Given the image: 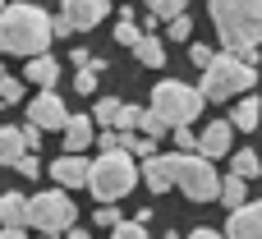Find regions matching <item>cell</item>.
I'll return each instance as SVG.
<instances>
[{
  "mask_svg": "<svg viewBox=\"0 0 262 239\" xmlns=\"http://www.w3.org/2000/svg\"><path fill=\"white\" fill-rule=\"evenodd\" d=\"M207 14H212L226 51H235L244 60L258 55V46H262V0H212Z\"/></svg>",
  "mask_w": 262,
  "mask_h": 239,
  "instance_id": "obj_2",
  "label": "cell"
},
{
  "mask_svg": "<svg viewBox=\"0 0 262 239\" xmlns=\"http://www.w3.org/2000/svg\"><path fill=\"white\" fill-rule=\"evenodd\" d=\"M0 226H32V198L18 189L0 193Z\"/></svg>",
  "mask_w": 262,
  "mask_h": 239,
  "instance_id": "obj_14",
  "label": "cell"
},
{
  "mask_svg": "<svg viewBox=\"0 0 262 239\" xmlns=\"http://www.w3.org/2000/svg\"><path fill=\"white\" fill-rule=\"evenodd\" d=\"M189 37H193V18L189 14H175L170 18V41H189Z\"/></svg>",
  "mask_w": 262,
  "mask_h": 239,
  "instance_id": "obj_31",
  "label": "cell"
},
{
  "mask_svg": "<svg viewBox=\"0 0 262 239\" xmlns=\"http://www.w3.org/2000/svg\"><path fill=\"white\" fill-rule=\"evenodd\" d=\"M226 239H262V198H258V203H239V207H230Z\"/></svg>",
  "mask_w": 262,
  "mask_h": 239,
  "instance_id": "obj_10",
  "label": "cell"
},
{
  "mask_svg": "<svg viewBox=\"0 0 262 239\" xmlns=\"http://www.w3.org/2000/svg\"><path fill=\"white\" fill-rule=\"evenodd\" d=\"M41 134H46V129H41V124H32V120H28V124H23V143H28V147H32V152H37V147H41Z\"/></svg>",
  "mask_w": 262,
  "mask_h": 239,
  "instance_id": "obj_36",
  "label": "cell"
},
{
  "mask_svg": "<svg viewBox=\"0 0 262 239\" xmlns=\"http://www.w3.org/2000/svg\"><path fill=\"white\" fill-rule=\"evenodd\" d=\"M64 239H92V235H83V230H74V226H69V230H64Z\"/></svg>",
  "mask_w": 262,
  "mask_h": 239,
  "instance_id": "obj_40",
  "label": "cell"
},
{
  "mask_svg": "<svg viewBox=\"0 0 262 239\" xmlns=\"http://www.w3.org/2000/svg\"><path fill=\"white\" fill-rule=\"evenodd\" d=\"M138 37H143V28H138V18H134V14H124V18L115 23V41H120V46H134Z\"/></svg>",
  "mask_w": 262,
  "mask_h": 239,
  "instance_id": "obj_22",
  "label": "cell"
},
{
  "mask_svg": "<svg viewBox=\"0 0 262 239\" xmlns=\"http://www.w3.org/2000/svg\"><path fill=\"white\" fill-rule=\"evenodd\" d=\"M92 124H97L92 115H74V120L60 129V134H64V152H88V147H92V138H97V134H92Z\"/></svg>",
  "mask_w": 262,
  "mask_h": 239,
  "instance_id": "obj_16",
  "label": "cell"
},
{
  "mask_svg": "<svg viewBox=\"0 0 262 239\" xmlns=\"http://www.w3.org/2000/svg\"><path fill=\"white\" fill-rule=\"evenodd\" d=\"M147 9H152L157 18H175V14L189 9V0H147Z\"/></svg>",
  "mask_w": 262,
  "mask_h": 239,
  "instance_id": "obj_28",
  "label": "cell"
},
{
  "mask_svg": "<svg viewBox=\"0 0 262 239\" xmlns=\"http://www.w3.org/2000/svg\"><path fill=\"white\" fill-rule=\"evenodd\" d=\"M64 18L74 23V32H92L106 18V0H64Z\"/></svg>",
  "mask_w": 262,
  "mask_h": 239,
  "instance_id": "obj_13",
  "label": "cell"
},
{
  "mask_svg": "<svg viewBox=\"0 0 262 239\" xmlns=\"http://www.w3.org/2000/svg\"><path fill=\"white\" fill-rule=\"evenodd\" d=\"M101 69H106V60H92V64H78V74H74V92L92 97V92H97V78H101Z\"/></svg>",
  "mask_w": 262,
  "mask_h": 239,
  "instance_id": "obj_20",
  "label": "cell"
},
{
  "mask_svg": "<svg viewBox=\"0 0 262 239\" xmlns=\"http://www.w3.org/2000/svg\"><path fill=\"white\" fill-rule=\"evenodd\" d=\"M97 226H120V207L115 203H101L97 207Z\"/></svg>",
  "mask_w": 262,
  "mask_h": 239,
  "instance_id": "obj_35",
  "label": "cell"
},
{
  "mask_svg": "<svg viewBox=\"0 0 262 239\" xmlns=\"http://www.w3.org/2000/svg\"><path fill=\"white\" fill-rule=\"evenodd\" d=\"M69 32H74V23H69V18L60 14V18H55V37H69Z\"/></svg>",
  "mask_w": 262,
  "mask_h": 239,
  "instance_id": "obj_38",
  "label": "cell"
},
{
  "mask_svg": "<svg viewBox=\"0 0 262 239\" xmlns=\"http://www.w3.org/2000/svg\"><path fill=\"white\" fill-rule=\"evenodd\" d=\"M37 239H55V235H37Z\"/></svg>",
  "mask_w": 262,
  "mask_h": 239,
  "instance_id": "obj_41",
  "label": "cell"
},
{
  "mask_svg": "<svg viewBox=\"0 0 262 239\" xmlns=\"http://www.w3.org/2000/svg\"><path fill=\"white\" fill-rule=\"evenodd\" d=\"M92 175V161H83V152H64L60 161H51V180L60 189H83Z\"/></svg>",
  "mask_w": 262,
  "mask_h": 239,
  "instance_id": "obj_11",
  "label": "cell"
},
{
  "mask_svg": "<svg viewBox=\"0 0 262 239\" xmlns=\"http://www.w3.org/2000/svg\"><path fill=\"white\" fill-rule=\"evenodd\" d=\"M143 124V111L138 106H120V115H115V129H124V134H134Z\"/></svg>",
  "mask_w": 262,
  "mask_h": 239,
  "instance_id": "obj_29",
  "label": "cell"
},
{
  "mask_svg": "<svg viewBox=\"0 0 262 239\" xmlns=\"http://www.w3.org/2000/svg\"><path fill=\"white\" fill-rule=\"evenodd\" d=\"M120 106H124V101H115V97H101V101L92 106V120H97V124H115Z\"/></svg>",
  "mask_w": 262,
  "mask_h": 239,
  "instance_id": "obj_24",
  "label": "cell"
},
{
  "mask_svg": "<svg viewBox=\"0 0 262 239\" xmlns=\"http://www.w3.org/2000/svg\"><path fill=\"white\" fill-rule=\"evenodd\" d=\"M23 152H28V143H23V129H14V124H0V166H14Z\"/></svg>",
  "mask_w": 262,
  "mask_h": 239,
  "instance_id": "obj_18",
  "label": "cell"
},
{
  "mask_svg": "<svg viewBox=\"0 0 262 239\" xmlns=\"http://www.w3.org/2000/svg\"><path fill=\"white\" fill-rule=\"evenodd\" d=\"M221 203H226V207H239V203H244V175L221 180Z\"/></svg>",
  "mask_w": 262,
  "mask_h": 239,
  "instance_id": "obj_23",
  "label": "cell"
},
{
  "mask_svg": "<svg viewBox=\"0 0 262 239\" xmlns=\"http://www.w3.org/2000/svg\"><path fill=\"white\" fill-rule=\"evenodd\" d=\"M14 170H18V175H28V180H37V170H41V161H37V157H28V152H23V157H18V161H14Z\"/></svg>",
  "mask_w": 262,
  "mask_h": 239,
  "instance_id": "obj_34",
  "label": "cell"
},
{
  "mask_svg": "<svg viewBox=\"0 0 262 239\" xmlns=\"http://www.w3.org/2000/svg\"><path fill=\"white\" fill-rule=\"evenodd\" d=\"M129 152L138 157V161H147V157H157V138L147 134V138H138V129L129 134Z\"/></svg>",
  "mask_w": 262,
  "mask_h": 239,
  "instance_id": "obj_27",
  "label": "cell"
},
{
  "mask_svg": "<svg viewBox=\"0 0 262 239\" xmlns=\"http://www.w3.org/2000/svg\"><path fill=\"white\" fill-rule=\"evenodd\" d=\"M0 9H5V0H0Z\"/></svg>",
  "mask_w": 262,
  "mask_h": 239,
  "instance_id": "obj_42",
  "label": "cell"
},
{
  "mask_svg": "<svg viewBox=\"0 0 262 239\" xmlns=\"http://www.w3.org/2000/svg\"><path fill=\"white\" fill-rule=\"evenodd\" d=\"M189 60H193L198 69H207V64L216 60V51H212V46H203V41H193V46H189Z\"/></svg>",
  "mask_w": 262,
  "mask_h": 239,
  "instance_id": "obj_32",
  "label": "cell"
},
{
  "mask_svg": "<svg viewBox=\"0 0 262 239\" xmlns=\"http://www.w3.org/2000/svg\"><path fill=\"white\" fill-rule=\"evenodd\" d=\"M175 189H184V198H193V203H212V198H221V175H216L212 157H203V152H184V157H180V175H175Z\"/></svg>",
  "mask_w": 262,
  "mask_h": 239,
  "instance_id": "obj_6",
  "label": "cell"
},
{
  "mask_svg": "<svg viewBox=\"0 0 262 239\" xmlns=\"http://www.w3.org/2000/svg\"><path fill=\"white\" fill-rule=\"evenodd\" d=\"M170 134H175V143H180V152H198V138H193V129H189V124H175Z\"/></svg>",
  "mask_w": 262,
  "mask_h": 239,
  "instance_id": "obj_33",
  "label": "cell"
},
{
  "mask_svg": "<svg viewBox=\"0 0 262 239\" xmlns=\"http://www.w3.org/2000/svg\"><path fill=\"white\" fill-rule=\"evenodd\" d=\"M203 97L207 101H230V97H244L249 88H258V69H253V60H244V55H216L207 69H203Z\"/></svg>",
  "mask_w": 262,
  "mask_h": 239,
  "instance_id": "obj_4",
  "label": "cell"
},
{
  "mask_svg": "<svg viewBox=\"0 0 262 239\" xmlns=\"http://www.w3.org/2000/svg\"><path fill=\"white\" fill-rule=\"evenodd\" d=\"M55 41V18L41 5H5L0 9V51L5 55H41Z\"/></svg>",
  "mask_w": 262,
  "mask_h": 239,
  "instance_id": "obj_1",
  "label": "cell"
},
{
  "mask_svg": "<svg viewBox=\"0 0 262 239\" xmlns=\"http://www.w3.org/2000/svg\"><path fill=\"white\" fill-rule=\"evenodd\" d=\"M0 239H28V235H23V226H5V230H0Z\"/></svg>",
  "mask_w": 262,
  "mask_h": 239,
  "instance_id": "obj_39",
  "label": "cell"
},
{
  "mask_svg": "<svg viewBox=\"0 0 262 239\" xmlns=\"http://www.w3.org/2000/svg\"><path fill=\"white\" fill-rule=\"evenodd\" d=\"M134 55H138L147 69H161V64H166V51H161V41H157V37H147V32L134 41Z\"/></svg>",
  "mask_w": 262,
  "mask_h": 239,
  "instance_id": "obj_19",
  "label": "cell"
},
{
  "mask_svg": "<svg viewBox=\"0 0 262 239\" xmlns=\"http://www.w3.org/2000/svg\"><path fill=\"white\" fill-rule=\"evenodd\" d=\"M23 78L28 83H37V88H55V78H60V60L55 55H28V69H23Z\"/></svg>",
  "mask_w": 262,
  "mask_h": 239,
  "instance_id": "obj_15",
  "label": "cell"
},
{
  "mask_svg": "<svg viewBox=\"0 0 262 239\" xmlns=\"http://www.w3.org/2000/svg\"><path fill=\"white\" fill-rule=\"evenodd\" d=\"M0 101H5V106L23 101V78H14V74H0Z\"/></svg>",
  "mask_w": 262,
  "mask_h": 239,
  "instance_id": "obj_25",
  "label": "cell"
},
{
  "mask_svg": "<svg viewBox=\"0 0 262 239\" xmlns=\"http://www.w3.org/2000/svg\"><path fill=\"white\" fill-rule=\"evenodd\" d=\"M32 226H37L41 235H64V230L74 226V198H69L64 189L37 193V198H32Z\"/></svg>",
  "mask_w": 262,
  "mask_h": 239,
  "instance_id": "obj_7",
  "label": "cell"
},
{
  "mask_svg": "<svg viewBox=\"0 0 262 239\" xmlns=\"http://www.w3.org/2000/svg\"><path fill=\"white\" fill-rule=\"evenodd\" d=\"M230 143H235V124H230V120H216V124H207V129L198 134V152H203V157H212V161H216V157H226V152H230Z\"/></svg>",
  "mask_w": 262,
  "mask_h": 239,
  "instance_id": "obj_12",
  "label": "cell"
},
{
  "mask_svg": "<svg viewBox=\"0 0 262 239\" xmlns=\"http://www.w3.org/2000/svg\"><path fill=\"white\" fill-rule=\"evenodd\" d=\"M230 170H235V175H244V180H253V175H262V157H258V152H249V147H244V152H235V161H230Z\"/></svg>",
  "mask_w": 262,
  "mask_h": 239,
  "instance_id": "obj_21",
  "label": "cell"
},
{
  "mask_svg": "<svg viewBox=\"0 0 262 239\" xmlns=\"http://www.w3.org/2000/svg\"><path fill=\"white\" fill-rule=\"evenodd\" d=\"M203 106H207L203 88L180 83V78H166V83H157V92H152V111H157L170 129H175V124H193V120L203 115Z\"/></svg>",
  "mask_w": 262,
  "mask_h": 239,
  "instance_id": "obj_5",
  "label": "cell"
},
{
  "mask_svg": "<svg viewBox=\"0 0 262 239\" xmlns=\"http://www.w3.org/2000/svg\"><path fill=\"white\" fill-rule=\"evenodd\" d=\"M189 239H226V235H221V230H212V226H198Z\"/></svg>",
  "mask_w": 262,
  "mask_h": 239,
  "instance_id": "obj_37",
  "label": "cell"
},
{
  "mask_svg": "<svg viewBox=\"0 0 262 239\" xmlns=\"http://www.w3.org/2000/svg\"><path fill=\"white\" fill-rule=\"evenodd\" d=\"M111 239H147V221H120L111 226Z\"/></svg>",
  "mask_w": 262,
  "mask_h": 239,
  "instance_id": "obj_26",
  "label": "cell"
},
{
  "mask_svg": "<svg viewBox=\"0 0 262 239\" xmlns=\"http://www.w3.org/2000/svg\"><path fill=\"white\" fill-rule=\"evenodd\" d=\"M180 157H184V152H157V157H147V161H143V180H147V189H152V193H166V189H175Z\"/></svg>",
  "mask_w": 262,
  "mask_h": 239,
  "instance_id": "obj_9",
  "label": "cell"
},
{
  "mask_svg": "<svg viewBox=\"0 0 262 239\" xmlns=\"http://www.w3.org/2000/svg\"><path fill=\"white\" fill-rule=\"evenodd\" d=\"M28 120L41 124V129H64V124H69V111H64V101H60V92L41 88L37 101H28Z\"/></svg>",
  "mask_w": 262,
  "mask_h": 239,
  "instance_id": "obj_8",
  "label": "cell"
},
{
  "mask_svg": "<svg viewBox=\"0 0 262 239\" xmlns=\"http://www.w3.org/2000/svg\"><path fill=\"white\" fill-rule=\"evenodd\" d=\"M138 129H143V134H152V138H166V134H170V124H166L157 111H143V124H138Z\"/></svg>",
  "mask_w": 262,
  "mask_h": 239,
  "instance_id": "obj_30",
  "label": "cell"
},
{
  "mask_svg": "<svg viewBox=\"0 0 262 239\" xmlns=\"http://www.w3.org/2000/svg\"><path fill=\"white\" fill-rule=\"evenodd\" d=\"M258 120H262V101L253 97V92H244V97L235 101V111H230V124H235L239 134H253Z\"/></svg>",
  "mask_w": 262,
  "mask_h": 239,
  "instance_id": "obj_17",
  "label": "cell"
},
{
  "mask_svg": "<svg viewBox=\"0 0 262 239\" xmlns=\"http://www.w3.org/2000/svg\"><path fill=\"white\" fill-rule=\"evenodd\" d=\"M134 184H138V157H134L129 147H111V152H101V157L92 161V175H88L92 198L120 203Z\"/></svg>",
  "mask_w": 262,
  "mask_h": 239,
  "instance_id": "obj_3",
  "label": "cell"
}]
</instances>
